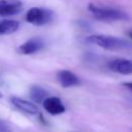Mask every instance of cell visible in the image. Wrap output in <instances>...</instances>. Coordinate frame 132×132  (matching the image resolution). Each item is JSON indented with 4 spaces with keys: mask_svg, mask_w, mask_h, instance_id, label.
Listing matches in <instances>:
<instances>
[{
    "mask_svg": "<svg viewBox=\"0 0 132 132\" xmlns=\"http://www.w3.org/2000/svg\"><path fill=\"white\" fill-rule=\"evenodd\" d=\"M87 41L108 51H119V50L128 48L130 46V43L124 39L118 38L116 36L102 35V34L91 35L87 38Z\"/></svg>",
    "mask_w": 132,
    "mask_h": 132,
    "instance_id": "6da1fadb",
    "label": "cell"
},
{
    "mask_svg": "<svg viewBox=\"0 0 132 132\" xmlns=\"http://www.w3.org/2000/svg\"><path fill=\"white\" fill-rule=\"evenodd\" d=\"M89 10L92 14L100 21L104 22H114V21H126L129 20V15L119 9L114 8H107V7H100L95 4L89 5Z\"/></svg>",
    "mask_w": 132,
    "mask_h": 132,
    "instance_id": "7a4b0ae2",
    "label": "cell"
},
{
    "mask_svg": "<svg viewBox=\"0 0 132 132\" xmlns=\"http://www.w3.org/2000/svg\"><path fill=\"white\" fill-rule=\"evenodd\" d=\"M54 13L47 8L32 7L26 13V21L35 26H43L53 20Z\"/></svg>",
    "mask_w": 132,
    "mask_h": 132,
    "instance_id": "3957f363",
    "label": "cell"
},
{
    "mask_svg": "<svg viewBox=\"0 0 132 132\" xmlns=\"http://www.w3.org/2000/svg\"><path fill=\"white\" fill-rule=\"evenodd\" d=\"M108 68L117 73L129 75L132 74V60L128 59H114L108 63Z\"/></svg>",
    "mask_w": 132,
    "mask_h": 132,
    "instance_id": "277c9868",
    "label": "cell"
},
{
    "mask_svg": "<svg viewBox=\"0 0 132 132\" xmlns=\"http://www.w3.org/2000/svg\"><path fill=\"white\" fill-rule=\"evenodd\" d=\"M43 108L52 116H57L65 112V106L57 97H46L42 102Z\"/></svg>",
    "mask_w": 132,
    "mask_h": 132,
    "instance_id": "5b68a950",
    "label": "cell"
},
{
    "mask_svg": "<svg viewBox=\"0 0 132 132\" xmlns=\"http://www.w3.org/2000/svg\"><path fill=\"white\" fill-rule=\"evenodd\" d=\"M43 46H44V43H43L42 39H40L38 37H33V38L27 40L26 42H24L23 44H21L19 47V51L23 55H32V54L40 51Z\"/></svg>",
    "mask_w": 132,
    "mask_h": 132,
    "instance_id": "8992f818",
    "label": "cell"
},
{
    "mask_svg": "<svg viewBox=\"0 0 132 132\" xmlns=\"http://www.w3.org/2000/svg\"><path fill=\"white\" fill-rule=\"evenodd\" d=\"M57 79L64 88H69L79 85V78L69 70H60L57 73Z\"/></svg>",
    "mask_w": 132,
    "mask_h": 132,
    "instance_id": "52a82bcc",
    "label": "cell"
},
{
    "mask_svg": "<svg viewBox=\"0 0 132 132\" xmlns=\"http://www.w3.org/2000/svg\"><path fill=\"white\" fill-rule=\"evenodd\" d=\"M10 102L12 103V105H14L18 109L26 112V113H29V114H37L38 113V107L28 101V100H25V99H22V98H19V97H11L10 98Z\"/></svg>",
    "mask_w": 132,
    "mask_h": 132,
    "instance_id": "ba28073f",
    "label": "cell"
},
{
    "mask_svg": "<svg viewBox=\"0 0 132 132\" xmlns=\"http://www.w3.org/2000/svg\"><path fill=\"white\" fill-rule=\"evenodd\" d=\"M23 5L21 2H8L6 0H0V15L7 16L21 12Z\"/></svg>",
    "mask_w": 132,
    "mask_h": 132,
    "instance_id": "9c48e42d",
    "label": "cell"
},
{
    "mask_svg": "<svg viewBox=\"0 0 132 132\" xmlns=\"http://www.w3.org/2000/svg\"><path fill=\"white\" fill-rule=\"evenodd\" d=\"M19 22L13 20H3L0 21V35L14 33L19 29Z\"/></svg>",
    "mask_w": 132,
    "mask_h": 132,
    "instance_id": "30bf717a",
    "label": "cell"
},
{
    "mask_svg": "<svg viewBox=\"0 0 132 132\" xmlns=\"http://www.w3.org/2000/svg\"><path fill=\"white\" fill-rule=\"evenodd\" d=\"M30 97L36 103H41L47 97V92L39 86H33L30 89Z\"/></svg>",
    "mask_w": 132,
    "mask_h": 132,
    "instance_id": "8fae6325",
    "label": "cell"
},
{
    "mask_svg": "<svg viewBox=\"0 0 132 132\" xmlns=\"http://www.w3.org/2000/svg\"><path fill=\"white\" fill-rule=\"evenodd\" d=\"M0 132H12L10 127L3 121L0 120Z\"/></svg>",
    "mask_w": 132,
    "mask_h": 132,
    "instance_id": "7c38bea8",
    "label": "cell"
},
{
    "mask_svg": "<svg viewBox=\"0 0 132 132\" xmlns=\"http://www.w3.org/2000/svg\"><path fill=\"white\" fill-rule=\"evenodd\" d=\"M123 86H125L126 88H128L131 92H132V81H128V82H124Z\"/></svg>",
    "mask_w": 132,
    "mask_h": 132,
    "instance_id": "4fadbf2b",
    "label": "cell"
},
{
    "mask_svg": "<svg viewBox=\"0 0 132 132\" xmlns=\"http://www.w3.org/2000/svg\"><path fill=\"white\" fill-rule=\"evenodd\" d=\"M128 35H129V37L132 39V31H130V32H128Z\"/></svg>",
    "mask_w": 132,
    "mask_h": 132,
    "instance_id": "5bb4252c",
    "label": "cell"
},
{
    "mask_svg": "<svg viewBox=\"0 0 132 132\" xmlns=\"http://www.w3.org/2000/svg\"><path fill=\"white\" fill-rule=\"evenodd\" d=\"M1 97H2V95H1V94H0V98H1Z\"/></svg>",
    "mask_w": 132,
    "mask_h": 132,
    "instance_id": "9a60e30c",
    "label": "cell"
}]
</instances>
